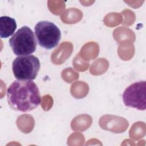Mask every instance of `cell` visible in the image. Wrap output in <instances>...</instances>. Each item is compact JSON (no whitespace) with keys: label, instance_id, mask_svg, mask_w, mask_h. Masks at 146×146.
I'll return each mask as SVG.
<instances>
[{"label":"cell","instance_id":"3","mask_svg":"<svg viewBox=\"0 0 146 146\" xmlns=\"http://www.w3.org/2000/svg\"><path fill=\"white\" fill-rule=\"evenodd\" d=\"M40 67L39 59L32 55L18 56L13 62L12 70L19 80H34Z\"/></svg>","mask_w":146,"mask_h":146},{"label":"cell","instance_id":"4","mask_svg":"<svg viewBox=\"0 0 146 146\" xmlns=\"http://www.w3.org/2000/svg\"><path fill=\"white\" fill-rule=\"evenodd\" d=\"M34 31L38 44L45 49L54 48L60 40L61 32L58 27L51 22H38L35 26Z\"/></svg>","mask_w":146,"mask_h":146},{"label":"cell","instance_id":"5","mask_svg":"<svg viewBox=\"0 0 146 146\" xmlns=\"http://www.w3.org/2000/svg\"><path fill=\"white\" fill-rule=\"evenodd\" d=\"M146 82H135L129 85L123 94V100L127 107L139 110H145L146 108Z\"/></svg>","mask_w":146,"mask_h":146},{"label":"cell","instance_id":"6","mask_svg":"<svg viewBox=\"0 0 146 146\" xmlns=\"http://www.w3.org/2000/svg\"><path fill=\"white\" fill-rule=\"evenodd\" d=\"M17 29L15 19L9 16L0 17V36L1 38H7L14 34Z\"/></svg>","mask_w":146,"mask_h":146},{"label":"cell","instance_id":"2","mask_svg":"<svg viewBox=\"0 0 146 146\" xmlns=\"http://www.w3.org/2000/svg\"><path fill=\"white\" fill-rule=\"evenodd\" d=\"M13 52L17 56L29 55L35 52L36 40L32 30L27 26L18 29L9 41Z\"/></svg>","mask_w":146,"mask_h":146},{"label":"cell","instance_id":"1","mask_svg":"<svg viewBox=\"0 0 146 146\" xmlns=\"http://www.w3.org/2000/svg\"><path fill=\"white\" fill-rule=\"evenodd\" d=\"M6 95L10 107L23 112L36 108L41 100L38 87L33 80L14 81L7 88Z\"/></svg>","mask_w":146,"mask_h":146}]
</instances>
